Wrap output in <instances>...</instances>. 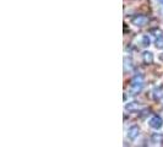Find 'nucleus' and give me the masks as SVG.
I'll return each mask as SVG.
<instances>
[{"instance_id":"f257e3e1","label":"nucleus","mask_w":163,"mask_h":147,"mask_svg":"<svg viewBox=\"0 0 163 147\" xmlns=\"http://www.w3.org/2000/svg\"><path fill=\"white\" fill-rule=\"evenodd\" d=\"M143 87V76L142 75H137L134 77L133 82H131V94H136L139 93Z\"/></svg>"},{"instance_id":"f03ea898","label":"nucleus","mask_w":163,"mask_h":147,"mask_svg":"<svg viewBox=\"0 0 163 147\" xmlns=\"http://www.w3.org/2000/svg\"><path fill=\"white\" fill-rule=\"evenodd\" d=\"M148 124H150V126H151L152 129H156V130H158V129H161V127H162L163 122H162V119H161L160 117L155 115L153 118H151V120L148 122Z\"/></svg>"},{"instance_id":"423d86ee","label":"nucleus","mask_w":163,"mask_h":147,"mask_svg":"<svg viewBox=\"0 0 163 147\" xmlns=\"http://www.w3.org/2000/svg\"><path fill=\"white\" fill-rule=\"evenodd\" d=\"M143 62L146 64L153 63V54L151 52H145L143 53Z\"/></svg>"},{"instance_id":"0eeeda50","label":"nucleus","mask_w":163,"mask_h":147,"mask_svg":"<svg viewBox=\"0 0 163 147\" xmlns=\"http://www.w3.org/2000/svg\"><path fill=\"white\" fill-rule=\"evenodd\" d=\"M160 141H163V135H160V134H155L152 136V142L153 144H157Z\"/></svg>"},{"instance_id":"7ed1b4c3","label":"nucleus","mask_w":163,"mask_h":147,"mask_svg":"<svg viewBox=\"0 0 163 147\" xmlns=\"http://www.w3.org/2000/svg\"><path fill=\"white\" fill-rule=\"evenodd\" d=\"M139 134H140V129L136 125H133L131 127H129V130H128V137L130 140H135L139 136Z\"/></svg>"},{"instance_id":"39448f33","label":"nucleus","mask_w":163,"mask_h":147,"mask_svg":"<svg viewBox=\"0 0 163 147\" xmlns=\"http://www.w3.org/2000/svg\"><path fill=\"white\" fill-rule=\"evenodd\" d=\"M156 47L163 49V33L161 31L158 32V34H156Z\"/></svg>"},{"instance_id":"20e7f679","label":"nucleus","mask_w":163,"mask_h":147,"mask_svg":"<svg viewBox=\"0 0 163 147\" xmlns=\"http://www.w3.org/2000/svg\"><path fill=\"white\" fill-rule=\"evenodd\" d=\"M146 22H147V17L146 16H143V15H137V16H135L134 19H133V23L135 25V26H143V25H146Z\"/></svg>"},{"instance_id":"6e6552de","label":"nucleus","mask_w":163,"mask_h":147,"mask_svg":"<svg viewBox=\"0 0 163 147\" xmlns=\"http://www.w3.org/2000/svg\"><path fill=\"white\" fill-rule=\"evenodd\" d=\"M142 45H150V38L147 36H143L142 37Z\"/></svg>"}]
</instances>
